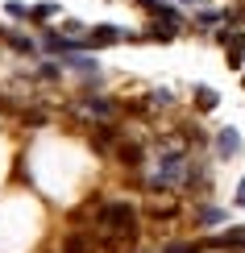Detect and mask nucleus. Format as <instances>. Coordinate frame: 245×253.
<instances>
[{
  "label": "nucleus",
  "instance_id": "obj_1",
  "mask_svg": "<svg viewBox=\"0 0 245 253\" xmlns=\"http://www.w3.org/2000/svg\"><path fill=\"white\" fill-rule=\"evenodd\" d=\"M100 228H104V233H121L125 241H133V237H137V216H133V208L125 204V199L100 208Z\"/></svg>",
  "mask_w": 245,
  "mask_h": 253
},
{
  "label": "nucleus",
  "instance_id": "obj_14",
  "mask_svg": "<svg viewBox=\"0 0 245 253\" xmlns=\"http://www.w3.org/2000/svg\"><path fill=\"white\" fill-rule=\"evenodd\" d=\"M4 8H8V17H29V8H25V4H17V0H8Z\"/></svg>",
  "mask_w": 245,
  "mask_h": 253
},
{
  "label": "nucleus",
  "instance_id": "obj_15",
  "mask_svg": "<svg viewBox=\"0 0 245 253\" xmlns=\"http://www.w3.org/2000/svg\"><path fill=\"white\" fill-rule=\"evenodd\" d=\"M42 79H58V62H46L42 67Z\"/></svg>",
  "mask_w": 245,
  "mask_h": 253
},
{
  "label": "nucleus",
  "instance_id": "obj_6",
  "mask_svg": "<svg viewBox=\"0 0 245 253\" xmlns=\"http://www.w3.org/2000/svg\"><path fill=\"white\" fill-rule=\"evenodd\" d=\"M208 245H220V249H241V245H245V228H229L225 237H212Z\"/></svg>",
  "mask_w": 245,
  "mask_h": 253
},
{
  "label": "nucleus",
  "instance_id": "obj_8",
  "mask_svg": "<svg viewBox=\"0 0 245 253\" xmlns=\"http://www.w3.org/2000/svg\"><path fill=\"white\" fill-rule=\"evenodd\" d=\"M62 58H67V67H75V71H88V75L96 71V58H88V54H62Z\"/></svg>",
  "mask_w": 245,
  "mask_h": 253
},
{
  "label": "nucleus",
  "instance_id": "obj_16",
  "mask_svg": "<svg viewBox=\"0 0 245 253\" xmlns=\"http://www.w3.org/2000/svg\"><path fill=\"white\" fill-rule=\"evenodd\" d=\"M237 204H245V178H241V187H237Z\"/></svg>",
  "mask_w": 245,
  "mask_h": 253
},
{
  "label": "nucleus",
  "instance_id": "obj_7",
  "mask_svg": "<svg viewBox=\"0 0 245 253\" xmlns=\"http://www.w3.org/2000/svg\"><path fill=\"white\" fill-rule=\"evenodd\" d=\"M196 104H199V108H216V104H220V96H216V91H212V87H196Z\"/></svg>",
  "mask_w": 245,
  "mask_h": 253
},
{
  "label": "nucleus",
  "instance_id": "obj_2",
  "mask_svg": "<svg viewBox=\"0 0 245 253\" xmlns=\"http://www.w3.org/2000/svg\"><path fill=\"white\" fill-rule=\"evenodd\" d=\"M79 112H88V117H96V121H108L112 112H116V104H108L104 96H83V104H79Z\"/></svg>",
  "mask_w": 245,
  "mask_h": 253
},
{
  "label": "nucleus",
  "instance_id": "obj_12",
  "mask_svg": "<svg viewBox=\"0 0 245 253\" xmlns=\"http://www.w3.org/2000/svg\"><path fill=\"white\" fill-rule=\"evenodd\" d=\"M208 241H191V245H170V249H162V253H199Z\"/></svg>",
  "mask_w": 245,
  "mask_h": 253
},
{
  "label": "nucleus",
  "instance_id": "obj_3",
  "mask_svg": "<svg viewBox=\"0 0 245 253\" xmlns=\"http://www.w3.org/2000/svg\"><path fill=\"white\" fill-rule=\"evenodd\" d=\"M125 38V29H116V25H96L92 34H88V46H108V42H121Z\"/></svg>",
  "mask_w": 245,
  "mask_h": 253
},
{
  "label": "nucleus",
  "instance_id": "obj_13",
  "mask_svg": "<svg viewBox=\"0 0 245 253\" xmlns=\"http://www.w3.org/2000/svg\"><path fill=\"white\" fill-rule=\"evenodd\" d=\"M199 220H204V224H212V220H225V212H220V208H204V212H199Z\"/></svg>",
  "mask_w": 245,
  "mask_h": 253
},
{
  "label": "nucleus",
  "instance_id": "obj_10",
  "mask_svg": "<svg viewBox=\"0 0 245 253\" xmlns=\"http://www.w3.org/2000/svg\"><path fill=\"white\" fill-rule=\"evenodd\" d=\"M88 249H92V241H88V237H79V233H75V237H67V253H88Z\"/></svg>",
  "mask_w": 245,
  "mask_h": 253
},
{
  "label": "nucleus",
  "instance_id": "obj_9",
  "mask_svg": "<svg viewBox=\"0 0 245 253\" xmlns=\"http://www.w3.org/2000/svg\"><path fill=\"white\" fill-rule=\"evenodd\" d=\"M4 42H8L13 50H21V54H34V42H29V38H21V34H4Z\"/></svg>",
  "mask_w": 245,
  "mask_h": 253
},
{
  "label": "nucleus",
  "instance_id": "obj_11",
  "mask_svg": "<svg viewBox=\"0 0 245 253\" xmlns=\"http://www.w3.org/2000/svg\"><path fill=\"white\" fill-rule=\"evenodd\" d=\"M29 17H38V21H46V17H58V4H38V8H29Z\"/></svg>",
  "mask_w": 245,
  "mask_h": 253
},
{
  "label": "nucleus",
  "instance_id": "obj_5",
  "mask_svg": "<svg viewBox=\"0 0 245 253\" xmlns=\"http://www.w3.org/2000/svg\"><path fill=\"white\" fill-rule=\"evenodd\" d=\"M216 150L225 154V158H233L241 150V137H237V129H220V137H216Z\"/></svg>",
  "mask_w": 245,
  "mask_h": 253
},
{
  "label": "nucleus",
  "instance_id": "obj_4",
  "mask_svg": "<svg viewBox=\"0 0 245 253\" xmlns=\"http://www.w3.org/2000/svg\"><path fill=\"white\" fill-rule=\"evenodd\" d=\"M116 158H121V162L125 166H142V145H137V141H121V145H116Z\"/></svg>",
  "mask_w": 245,
  "mask_h": 253
}]
</instances>
